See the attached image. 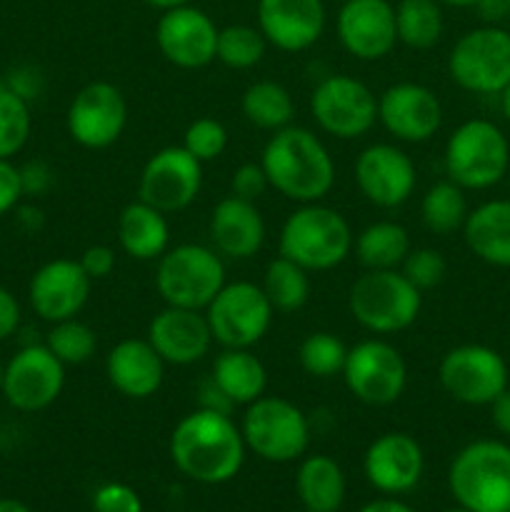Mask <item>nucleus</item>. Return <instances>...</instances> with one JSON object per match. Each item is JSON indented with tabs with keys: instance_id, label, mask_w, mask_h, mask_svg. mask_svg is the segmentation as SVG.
<instances>
[{
	"instance_id": "nucleus-1",
	"label": "nucleus",
	"mask_w": 510,
	"mask_h": 512,
	"mask_svg": "<svg viewBox=\"0 0 510 512\" xmlns=\"http://www.w3.org/2000/svg\"><path fill=\"white\" fill-rule=\"evenodd\" d=\"M240 425L228 413L195 408L170 433V460L185 478L203 485L233 480L245 463Z\"/></svg>"
},
{
	"instance_id": "nucleus-57",
	"label": "nucleus",
	"mask_w": 510,
	"mask_h": 512,
	"mask_svg": "<svg viewBox=\"0 0 510 512\" xmlns=\"http://www.w3.org/2000/svg\"><path fill=\"white\" fill-rule=\"evenodd\" d=\"M3 368H5V365L0 363V393H3Z\"/></svg>"
},
{
	"instance_id": "nucleus-56",
	"label": "nucleus",
	"mask_w": 510,
	"mask_h": 512,
	"mask_svg": "<svg viewBox=\"0 0 510 512\" xmlns=\"http://www.w3.org/2000/svg\"><path fill=\"white\" fill-rule=\"evenodd\" d=\"M440 5H450V8H475L480 0H438Z\"/></svg>"
},
{
	"instance_id": "nucleus-34",
	"label": "nucleus",
	"mask_w": 510,
	"mask_h": 512,
	"mask_svg": "<svg viewBox=\"0 0 510 512\" xmlns=\"http://www.w3.org/2000/svg\"><path fill=\"white\" fill-rule=\"evenodd\" d=\"M398 43L413 50H428L443 35V10L438 0H398L395 5Z\"/></svg>"
},
{
	"instance_id": "nucleus-41",
	"label": "nucleus",
	"mask_w": 510,
	"mask_h": 512,
	"mask_svg": "<svg viewBox=\"0 0 510 512\" xmlns=\"http://www.w3.org/2000/svg\"><path fill=\"white\" fill-rule=\"evenodd\" d=\"M400 270H403L405 278H408L420 293H425V290H433L443 283L445 275H448V263H445L440 250L415 248L410 250L408 258L403 260Z\"/></svg>"
},
{
	"instance_id": "nucleus-10",
	"label": "nucleus",
	"mask_w": 510,
	"mask_h": 512,
	"mask_svg": "<svg viewBox=\"0 0 510 512\" xmlns=\"http://www.w3.org/2000/svg\"><path fill=\"white\" fill-rule=\"evenodd\" d=\"M203 313L220 348H253L268 335L275 310L260 285L235 280L220 288Z\"/></svg>"
},
{
	"instance_id": "nucleus-28",
	"label": "nucleus",
	"mask_w": 510,
	"mask_h": 512,
	"mask_svg": "<svg viewBox=\"0 0 510 512\" xmlns=\"http://www.w3.org/2000/svg\"><path fill=\"white\" fill-rule=\"evenodd\" d=\"M118 243L125 255L148 263L170 248V225L165 213L143 200H133L118 218Z\"/></svg>"
},
{
	"instance_id": "nucleus-39",
	"label": "nucleus",
	"mask_w": 510,
	"mask_h": 512,
	"mask_svg": "<svg viewBox=\"0 0 510 512\" xmlns=\"http://www.w3.org/2000/svg\"><path fill=\"white\" fill-rule=\"evenodd\" d=\"M33 128L30 103L0 80V158L10 160L25 148Z\"/></svg>"
},
{
	"instance_id": "nucleus-26",
	"label": "nucleus",
	"mask_w": 510,
	"mask_h": 512,
	"mask_svg": "<svg viewBox=\"0 0 510 512\" xmlns=\"http://www.w3.org/2000/svg\"><path fill=\"white\" fill-rule=\"evenodd\" d=\"M108 383L130 400H148L165 380V360L148 338H125L105 358Z\"/></svg>"
},
{
	"instance_id": "nucleus-36",
	"label": "nucleus",
	"mask_w": 510,
	"mask_h": 512,
	"mask_svg": "<svg viewBox=\"0 0 510 512\" xmlns=\"http://www.w3.org/2000/svg\"><path fill=\"white\" fill-rule=\"evenodd\" d=\"M265 50H268V40L260 33V28L238 23L220 28L215 60H220L230 70H248L263 60Z\"/></svg>"
},
{
	"instance_id": "nucleus-43",
	"label": "nucleus",
	"mask_w": 510,
	"mask_h": 512,
	"mask_svg": "<svg viewBox=\"0 0 510 512\" xmlns=\"http://www.w3.org/2000/svg\"><path fill=\"white\" fill-rule=\"evenodd\" d=\"M268 188V175H265L260 160L258 163H243L233 170V178H230V195H235V198L248 200V203H258Z\"/></svg>"
},
{
	"instance_id": "nucleus-15",
	"label": "nucleus",
	"mask_w": 510,
	"mask_h": 512,
	"mask_svg": "<svg viewBox=\"0 0 510 512\" xmlns=\"http://www.w3.org/2000/svg\"><path fill=\"white\" fill-rule=\"evenodd\" d=\"M65 125L80 148L105 150L118 143L128 125V100L118 85L93 80L70 100Z\"/></svg>"
},
{
	"instance_id": "nucleus-60",
	"label": "nucleus",
	"mask_w": 510,
	"mask_h": 512,
	"mask_svg": "<svg viewBox=\"0 0 510 512\" xmlns=\"http://www.w3.org/2000/svg\"><path fill=\"white\" fill-rule=\"evenodd\" d=\"M503 3H505V5H508V8H510V0H503Z\"/></svg>"
},
{
	"instance_id": "nucleus-61",
	"label": "nucleus",
	"mask_w": 510,
	"mask_h": 512,
	"mask_svg": "<svg viewBox=\"0 0 510 512\" xmlns=\"http://www.w3.org/2000/svg\"><path fill=\"white\" fill-rule=\"evenodd\" d=\"M338 3H345V0H338Z\"/></svg>"
},
{
	"instance_id": "nucleus-9",
	"label": "nucleus",
	"mask_w": 510,
	"mask_h": 512,
	"mask_svg": "<svg viewBox=\"0 0 510 512\" xmlns=\"http://www.w3.org/2000/svg\"><path fill=\"white\" fill-rule=\"evenodd\" d=\"M448 73L458 88L475 95H498L510 83V33L500 25H480L455 40Z\"/></svg>"
},
{
	"instance_id": "nucleus-21",
	"label": "nucleus",
	"mask_w": 510,
	"mask_h": 512,
	"mask_svg": "<svg viewBox=\"0 0 510 512\" xmlns=\"http://www.w3.org/2000/svg\"><path fill=\"white\" fill-rule=\"evenodd\" d=\"M338 40L355 60H383L398 45L395 5L390 0H345L338 13Z\"/></svg>"
},
{
	"instance_id": "nucleus-51",
	"label": "nucleus",
	"mask_w": 510,
	"mask_h": 512,
	"mask_svg": "<svg viewBox=\"0 0 510 512\" xmlns=\"http://www.w3.org/2000/svg\"><path fill=\"white\" fill-rule=\"evenodd\" d=\"M15 213H18V223L23 225L25 230H30V233L43 228V210H38L35 205H18Z\"/></svg>"
},
{
	"instance_id": "nucleus-50",
	"label": "nucleus",
	"mask_w": 510,
	"mask_h": 512,
	"mask_svg": "<svg viewBox=\"0 0 510 512\" xmlns=\"http://www.w3.org/2000/svg\"><path fill=\"white\" fill-rule=\"evenodd\" d=\"M490 420H493L495 430L505 438H510V388H505L498 398L490 403Z\"/></svg>"
},
{
	"instance_id": "nucleus-4",
	"label": "nucleus",
	"mask_w": 510,
	"mask_h": 512,
	"mask_svg": "<svg viewBox=\"0 0 510 512\" xmlns=\"http://www.w3.org/2000/svg\"><path fill=\"white\" fill-rule=\"evenodd\" d=\"M448 485L460 508L510 512V445L473 440L460 448L450 463Z\"/></svg>"
},
{
	"instance_id": "nucleus-49",
	"label": "nucleus",
	"mask_w": 510,
	"mask_h": 512,
	"mask_svg": "<svg viewBox=\"0 0 510 512\" xmlns=\"http://www.w3.org/2000/svg\"><path fill=\"white\" fill-rule=\"evenodd\" d=\"M198 408H208V410H218V413H233L235 405L230 403L228 398H225L223 393L218 390V385L213 383V380H205L203 385H200V405Z\"/></svg>"
},
{
	"instance_id": "nucleus-35",
	"label": "nucleus",
	"mask_w": 510,
	"mask_h": 512,
	"mask_svg": "<svg viewBox=\"0 0 510 512\" xmlns=\"http://www.w3.org/2000/svg\"><path fill=\"white\" fill-rule=\"evenodd\" d=\"M260 288L268 295L275 313H295L310 298V273L293 260L278 255L265 268Z\"/></svg>"
},
{
	"instance_id": "nucleus-29",
	"label": "nucleus",
	"mask_w": 510,
	"mask_h": 512,
	"mask_svg": "<svg viewBox=\"0 0 510 512\" xmlns=\"http://www.w3.org/2000/svg\"><path fill=\"white\" fill-rule=\"evenodd\" d=\"M210 380L233 405H250L265 395L268 370L253 348H223L210 370Z\"/></svg>"
},
{
	"instance_id": "nucleus-2",
	"label": "nucleus",
	"mask_w": 510,
	"mask_h": 512,
	"mask_svg": "<svg viewBox=\"0 0 510 512\" xmlns=\"http://www.w3.org/2000/svg\"><path fill=\"white\" fill-rule=\"evenodd\" d=\"M270 188L293 203H320L335 185V163L323 140L308 128L288 125L270 135L260 153Z\"/></svg>"
},
{
	"instance_id": "nucleus-48",
	"label": "nucleus",
	"mask_w": 510,
	"mask_h": 512,
	"mask_svg": "<svg viewBox=\"0 0 510 512\" xmlns=\"http://www.w3.org/2000/svg\"><path fill=\"white\" fill-rule=\"evenodd\" d=\"M20 328V303L8 288L0 285V343L10 335L18 333Z\"/></svg>"
},
{
	"instance_id": "nucleus-27",
	"label": "nucleus",
	"mask_w": 510,
	"mask_h": 512,
	"mask_svg": "<svg viewBox=\"0 0 510 512\" xmlns=\"http://www.w3.org/2000/svg\"><path fill=\"white\" fill-rule=\"evenodd\" d=\"M463 238L478 260L495 268H510V198L485 200L470 210Z\"/></svg>"
},
{
	"instance_id": "nucleus-33",
	"label": "nucleus",
	"mask_w": 510,
	"mask_h": 512,
	"mask_svg": "<svg viewBox=\"0 0 510 512\" xmlns=\"http://www.w3.org/2000/svg\"><path fill=\"white\" fill-rule=\"evenodd\" d=\"M468 198L460 185L453 180H440L430 185L428 193L420 200V218L423 225L435 235H453L463 230L465 218H468Z\"/></svg>"
},
{
	"instance_id": "nucleus-32",
	"label": "nucleus",
	"mask_w": 510,
	"mask_h": 512,
	"mask_svg": "<svg viewBox=\"0 0 510 512\" xmlns=\"http://www.w3.org/2000/svg\"><path fill=\"white\" fill-rule=\"evenodd\" d=\"M240 108H243L245 120L260 130L275 133V130L293 125V95L283 83H275V80L250 83L240 98Z\"/></svg>"
},
{
	"instance_id": "nucleus-30",
	"label": "nucleus",
	"mask_w": 510,
	"mask_h": 512,
	"mask_svg": "<svg viewBox=\"0 0 510 512\" xmlns=\"http://www.w3.org/2000/svg\"><path fill=\"white\" fill-rule=\"evenodd\" d=\"M295 488L308 512H338L345 500V473L330 455H310L300 463Z\"/></svg>"
},
{
	"instance_id": "nucleus-3",
	"label": "nucleus",
	"mask_w": 510,
	"mask_h": 512,
	"mask_svg": "<svg viewBox=\"0 0 510 512\" xmlns=\"http://www.w3.org/2000/svg\"><path fill=\"white\" fill-rule=\"evenodd\" d=\"M353 230L345 215L330 205L303 203L285 218L280 228V255L308 273H325L348 260L353 253Z\"/></svg>"
},
{
	"instance_id": "nucleus-14",
	"label": "nucleus",
	"mask_w": 510,
	"mask_h": 512,
	"mask_svg": "<svg viewBox=\"0 0 510 512\" xmlns=\"http://www.w3.org/2000/svg\"><path fill=\"white\" fill-rule=\"evenodd\" d=\"M203 188V163L183 145H168L148 158L138 178V200L160 213H180L195 203Z\"/></svg>"
},
{
	"instance_id": "nucleus-45",
	"label": "nucleus",
	"mask_w": 510,
	"mask_h": 512,
	"mask_svg": "<svg viewBox=\"0 0 510 512\" xmlns=\"http://www.w3.org/2000/svg\"><path fill=\"white\" fill-rule=\"evenodd\" d=\"M23 183H20V168L10 160L0 158V215H8L23 200Z\"/></svg>"
},
{
	"instance_id": "nucleus-52",
	"label": "nucleus",
	"mask_w": 510,
	"mask_h": 512,
	"mask_svg": "<svg viewBox=\"0 0 510 512\" xmlns=\"http://www.w3.org/2000/svg\"><path fill=\"white\" fill-rule=\"evenodd\" d=\"M358 512H415L413 508H408L405 503L393 498H383V500H373V503L363 505Z\"/></svg>"
},
{
	"instance_id": "nucleus-19",
	"label": "nucleus",
	"mask_w": 510,
	"mask_h": 512,
	"mask_svg": "<svg viewBox=\"0 0 510 512\" xmlns=\"http://www.w3.org/2000/svg\"><path fill=\"white\" fill-rule=\"evenodd\" d=\"M378 123L403 143H428L443 125V103L423 83L388 85L378 95Z\"/></svg>"
},
{
	"instance_id": "nucleus-31",
	"label": "nucleus",
	"mask_w": 510,
	"mask_h": 512,
	"mask_svg": "<svg viewBox=\"0 0 510 512\" xmlns=\"http://www.w3.org/2000/svg\"><path fill=\"white\" fill-rule=\"evenodd\" d=\"M410 250L408 230L395 220H375L353 240V253L365 270H398Z\"/></svg>"
},
{
	"instance_id": "nucleus-12",
	"label": "nucleus",
	"mask_w": 510,
	"mask_h": 512,
	"mask_svg": "<svg viewBox=\"0 0 510 512\" xmlns=\"http://www.w3.org/2000/svg\"><path fill=\"white\" fill-rule=\"evenodd\" d=\"M343 380L355 400L385 408L403 398L408 388V365L388 340L368 338L348 348Z\"/></svg>"
},
{
	"instance_id": "nucleus-5",
	"label": "nucleus",
	"mask_w": 510,
	"mask_h": 512,
	"mask_svg": "<svg viewBox=\"0 0 510 512\" xmlns=\"http://www.w3.org/2000/svg\"><path fill=\"white\" fill-rule=\"evenodd\" d=\"M348 310L355 323L373 335L403 333L423 310V293L403 270H365L348 290Z\"/></svg>"
},
{
	"instance_id": "nucleus-38",
	"label": "nucleus",
	"mask_w": 510,
	"mask_h": 512,
	"mask_svg": "<svg viewBox=\"0 0 510 512\" xmlns=\"http://www.w3.org/2000/svg\"><path fill=\"white\" fill-rule=\"evenodd\" d=\"M45 345L68 368V365L88 363L95 350H98V338H95V330L88 323L70 318L50 325L48 335H45Z\"/></svg>"
},
{
	"instance_id": "nucleus-22",
	"label": "nucleus",
	"mask_w": 510,
	"mask_h": 512,
	"mask_svg": "<svg viewBox=\"0 0 510 512\" xmlns=\"http://www.w3.org/2000/svg\"><path fill=\"white\" fill-rule=\"evenodd\" d=\"M368 483L385 495L410 493L420 483L425 455L418 440L408 433H383L368 445L363 458Z\"/></svg>"
},
{
	"instance_id": "nucleus-59",
	"label": "nucleus",
	"mask_w": 510,
	"mask_h": 512,
	"mask_svg": "<svg viewBox=\"0 0 510 512\" xmlns=\"http://www.w3.org/2000/svg\"><path fill=\"white\" fill-rule=\"evenodd\" d=\"M505 178H508V188H510V170H508V175H505Z\"/></svg>"
},
{
	"instance_id": "nucleus-46",
	"label": "nucleus",
	"mask_w": 510,
	"mask_h": 512,
	"mask_svg": "<svg viewBox=\"0 0 510 512\" xmlns=\"http://www.w3.org/2000/svg\"><path fill=\"white\" fill-rule=\"evenodd\" d=\"M78 263L83 265L85 275H88L90 280H105L110 273L115 270V250L110 248V245H90V248H85V253L80 255Z\"/></svg>"
},
{
	"instance_id": "nucleus-17",
	"label": "nucleus",
	"mask_w": 510,
	"mask_h": 512,
	"mask_svg": "<svg viewBox=\"0 0 510 512\" xmlns=\"http://www.w3.org/2000/svg\"><path fill=\"white\" fill-rule=\"evenodd\" d=\"M415 183H418V170L413 158L398 145H368L355 160V185L375 208H400L410 200Z\"/></svg>"
},
{
	"instance_id": "nucleus-40",
	"label": "nucleus",
	"mask_w": 510,
	"mask_h": 512,
	"mask_svg": "<svg viewBox=\"0 0 510 512\" xmlns=\"http://www.w3.org/2000/svg\"><path fill=\"white\" fill-rule=\"evenodd\" d=\"M183 148L203 165L210 160H218L228 148V130L220 120L198 118L185 128Z\"/></svg>"
},
{
	"instance_id": "nucleus-24",
	"label": "nucleus",
	"mask_w": 510,
	"mask_h": 512,
	"mask_svg": "<svg viewBox=\"0 0 510 512\" xmlns=\"http://www.w3.org/2000/svg\"><path fill=\"white\" fill-rule=\"evenodd\" d=\"M148 340L165 365H178V368L200 363L215 343L203 310L173 308V305H165L158 315H153L148 325Z\"/></svg>"
},
{
	"instance_id": "nucleus-55",
	"label": "nucleus",
	"mask_w": 510,
	"mask_h": 512,
	"mask_svg": "<svg viewBox=\"0 0 510 512\" xmlns=\"http://www.w3.org/2000/svg\"><path fill=\"white\" fill-rule=\"evenodd\" d=\"M500 110H503V115H505V120H508L510 123V83L505 85L503 90H500Z\"/></svg>"
},
{
	"instance_id": "nucleus-53",
	"label": "nucleus",
	"mask_w": 510,
	"mask_h": 512,
	"mask_svg": "<svg viewBox=\"0 0 510 512\" xmlns=\"http://www.w3.org/2000/svg\"><path fill=\"white\" fill-rule=\"evenodd\" d=\"M145 5H150V8L160 10V13H165V10H173V8H180V5H188L190 0H143Z\"/></svg>"
},
{
	"instance_id": "nucleus-44",
	"label": "nucleus",
	"mask_w": 510,
	"mask_h": 512,
	"mask_svg": "<svg viewBox=\"0 0 510 512\" xmlns=\"http://www.w3.org/2000/svg\"><path fill=\"white\" fill-rule=\"evenodd\" d=\"M20 183H23L25 198H43L55 183V173L45 160H28L20 168Z\"/></svg>"
},
{
	"instance_id": "nucleus-11",
	"label": "nucleus",
	"mask_w": 510,
	"mask_h": 512,
	"mask_svg": "<svg viewBox=\"0 0 510 512\" xmlns=\"http://www.w3.org/2000/svg\"><path fill=\"white\" fill-rule=\"evenodd\" d=\"M310 113L315 125L333 138H363L378 123V95L353 75L333 73L310 93Z\"/></svg>"
},
{
	"instance_id": "nucleus-16",
	"label": "nucleus",
	"mask_w": 510,
	"mask_h": 512,
	"mask_svg": "<svg viewBox=\"0 0 510 512\" xmlns=\"http://www.w3.org/2000/svg\"><path fill=\"white\" fill-rule=\"evenodd\" d=\"M65 388V365L48 345H23L3 368V398L18 413H40L60 398Z\"/></svg>"
},
{
	"instance_id": "nucleus-8",
	"label": "nucleus",
	"mask_w": 510,
	"mask_h": 512,
	"mask_svg": "<svg viewBox=\"0 0 510 512\" xmlns=\"http://www.w3.org/2000/svg\"><path fill=\"white\" fill-rule=\"evenodd\" d=\"M245 448L268 463H293L310 445V420L303 410L280 395H260L245 405L240 420Z\"/></svg>"
},
{
	"instance_id": "nucleus-37",
	"label": "nucleus",
	"mask_w": 510,
	"mask_h": 512,
	"mask_svg": "<svg viewBox=\"0 0 510 512\" xmlns=\"http://www.w3.org/2000/svg\"><path fill=\"white\" fill-rule=\"evenodd\" d=\"M345 358H348V345L333 333H310L298 348V363L310 378L328 380L335 375H343Z\"/></svg>"
},
{
	"instance_id": "nucleus-42",
	"label": "nucleus",
	"mask_w": 510,
	"mask_h": 512,
	"mask_svg": "<svg viewBox=\"0 0 510 512\" xmlns=\"http://www.w3.org/2000/svg\"><path fill=\"white\" fill-rule=\"evenodd\" d=\"M95 512H143V500L130 485L105 483L93 493Z\"/></svg>"
},
{
	"instance_id": "nucleus-47",
	"label": "nucleus",
	"mask_w": 510,
	"mask_h": 512,
	"mask_svg": "<svg viewBox=\"0 0 510 512\" xmlns=\"http://www.w3.org/2000/svg\"><path fill=\"white\" fill-rule=\"evenodd\" d=\"M3 83L30 103V100L38 98L40 90H43V75H40V70L33 68V65H20V68L10 70L8 78H3Z\"/></svg>"
},
{
	"instance_id": "nucleus-6",
	"label": "nucleus",
	"mask_w": 510,
	"mask_h": 512,
	"mask_svg": "<svg viewBox=\"0 0 510 512\" xmlns=\"http://www.w3.org/2000/svg\"><path fill=\"white\" fill-rule=\"evenodd\" d=\"M443 163L448 180L463 190H488L508 175L510 143L490 120H465L450 133Z\"/></svg>"
},
{
	"instance_id": "nucleus-23",
	"label": "nucleus",
	"mask_w": 510,
	"mask_h": 512,
	"mask_svg": "<svg viewBox=\"0 0 510 512\" xmlns=\"http://www.w3.org/2000/svg\"><path fill=\"white\" fill-rule=\"evenodd\" d=\"M258 28L283 53L313 48L325 30L323 0H258Z\"/></svg>"
},
{
	"instance_id": "nucleus-13",
	"label": "nucleus",
	"mask_w": 510,
	"mask_h": 512,
	"mask_svg": "<svg viewBox=\"0 0 510 512\" xmlns=\"http://www.w3.org/2000/svg\"><path fill=\"white\" fill-rule=\"evenodd\" d=\"M508 375L503 355L480 343L450 348L438 365L440 388L460 405H490L508 388Z\"/></svg>"
},
{
	"instance_id": "nucleus-18",
	"label": "nucleus",
	"mask_w": 510,
	"mask_h": 512,
	"mask_svg": "<svg viewBox=\"0 0 510 512\" xmlns=\"http://www.w3.org/2000/svg\"><path fill=\"white\" fill-rule=\"evenodd\" d=\"M220 28L195 5L165 10L155 25V43L168 63L183 70L205 68L215 60Z\"/></svg>"
},
{
	"instance_id": "nucleus-54",
	"label": "nucleus",
	"mask_w": 510,
	"mask_h": 512,
	"mask_svg": "<svg viewBox=\"0 0 510 512\" xmlns=\"http://www.w3.org/2000/svg\"><path fill=\"white\" fill-rule=\"evenodd\" d=\"M0 512H33V510L15 498H0Z\"/></svg>"
},
{
	"instance_id": "nucleus-7",
	"label": "nucleus",
	"mask_w": 510,
	"mask_h": 512,
	"mask_svg": "<svg viewBox=\"0 0 510 512\" xmlns=\"http://www.w3.org/2000/svg\"><path fill=\"white\" fill-rule=\"evenodd\" d=\"M225 283L223 255L208 245L183 243L168 248L155 268V290L173 308L205 310Z\"/></svg>"
},
{
	"instance_id": "nucleus-58",
	"label": "nucleus",
	"mask_w": 510,
	"mask_h": 512,
	"mask_svg": "<svg viewBox=\"0 0 510 512\" xmlns=\"http://www.w3.org/2000/svg\"><path fill=\"white\" fill-rule=\"evenodd\" d=\"M448 512H473V510H468V508H455V510H448Z\"/></svg>"
},
{
	"instance_id": "nucleus-25",
	"label": "nucleus",
	"mask_w": 510,
	"mask_h": 512,
	"mask_svg": "<svg viewBox=\"0 0 510 512\" xmlns=\"http://www.w3.org/2000/svg\"><path fill=\"white\" fill-rule=\"evenodd\" d=\"M208 233L215 253L230 260H250L263 248L268 228H265V218L258 205L228 195L215 203Z\"/></svg>"
},
{
	"instance_id": "nucleus-20",
	"label": "nucleus",
	"mask_w": 510,
	"mask_h": 512,
	"mask_svg": "<svg viewBox=\"0 0 510 512\" xmlns=\"http://www.w3.org/2000/svg\"><path fill=\"white\" fill-rule=\"evenodd\" d=\"M93 280L83 265L70 258H55L40 265L28 283V300L33 313L45 323L78 318L90 298Z\"/></svg>"
}]
</instances>
